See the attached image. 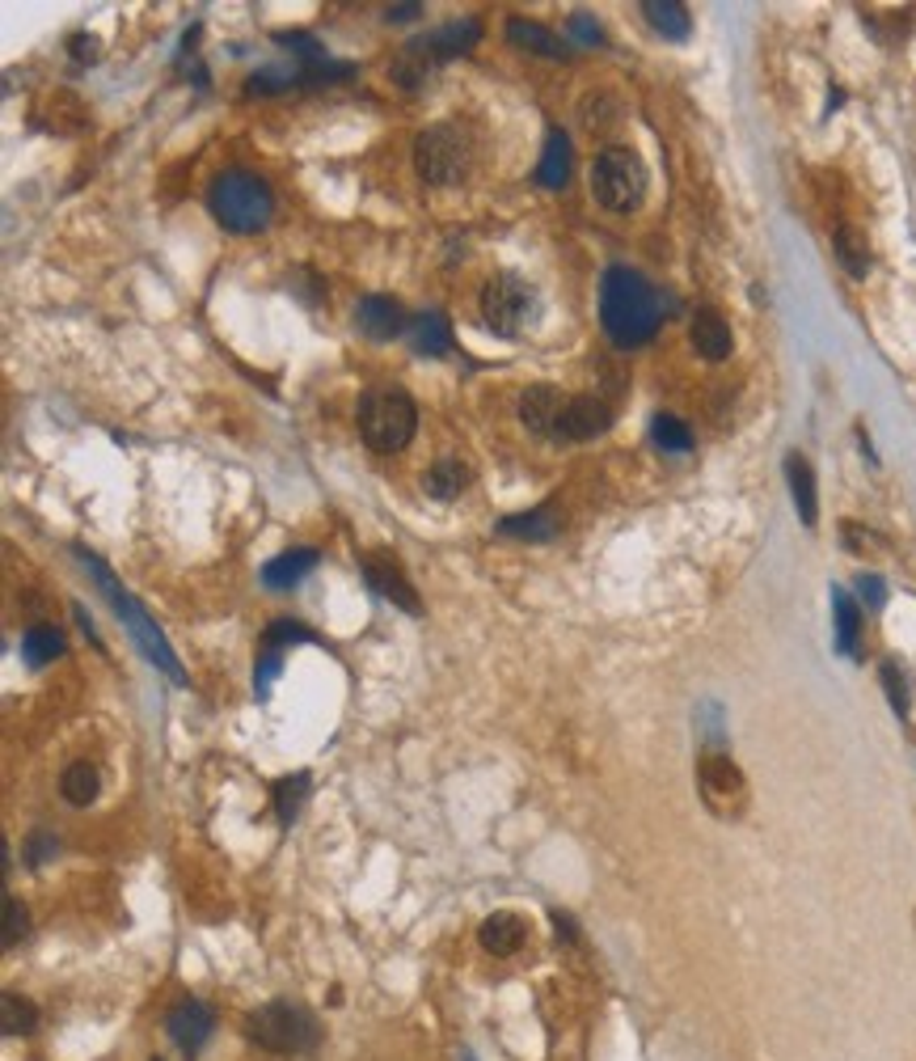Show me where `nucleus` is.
<instances>
[{"label": "nucleus", "mask_w": 916, "mask_h": 1061, "mask_svg": "<svg viewBox=\"0 0 916 1061\" xmlns=\"http://www.w3.org/2000/svg\"><path fill=\"white\" fill-rule=\"evenodd\" d=\"M667 300L630 267H608L600 280V326L617 347H642L659 334Z\"/></svg>", "instance_id": "nucleus-1"}, {"label": "nucleus", "mask_w": 916, "mask_h": 1061, "mask_svg": "<svg viewBox=\"0 0 916 1061\" xmlns=\"http://www.w3.org/2000/svg\"><path fill=\"white\" fill-rule=\"evenodd\" d=\"M76 558H81V567L94 576V583H97V592L110 601V610L119 613L123 617V626H127V635L135 639V647L144 651V660L153 664V669H160V673L169 676V681H178V685H187V669H182V660H178V651L169 647V639L160 635L157 630V622L148 617V610L127 592L123 583L115 579V571L97 558L94 550H85V546H76Z\"/></svg>", "instance_id": "nucleus-2"}, {"label": "nucleus", "mask_w": 916, "mask_h": 1061, "mask_svg": "<svg viewBox=\"0 0 916 1061\" xmlns=\"http://www.w3.org/2000/svg\"><path fill=\"white\" fill-rule=\"evenodd\" d=\"M207 212L228 233H262L275 216V194H271L262 174L224 169L207 187Z\"/></svg>", "instance_id": "nucleus-3"}, {"label": "nucleus", "mask_w": 916, "mask_h": 1061, "mask_svg": "<svg viewBox=\"0 0 916 1061\" xmlns=\"http://www.w3.org/2000/svg\"><path fill=\"white\" fill-rule=\"evenodd\" d=\"M359 432L377 452H402L418 432V406L406 389L372 386L359 398Z\"/></svg>", "instance_id": "nucleus-4"}, {"label": "nucleus", "mask_w": 916, "mask_h": 1061, "mask_svg": "<svg viewBox=\"0 0 916 1061\" xmlns=\"http://www.w3.org/2000/svg\"><path fill=\"white\" fill-rule=\"evenodd\" d=\"M246 1036H250L258 1049H266V1053L292 1058V1053L317 1049L321 1028H317L313 1015L305 1006H296V1002H266V1006H258L250 1019H246Z\"/></svg>", "instance_id": "nucleus-5"}, {"label": "nucleus", "mask_w": 916, "mask_h": 1061, "mask_svg": "<svg viewBox=\"0 0 916 1061\" xmlns=\"http://www.w3.org/2000/svg\"><path fill=\"white\" fill-rule=\"evenodd\" d=\"M592 194L608 212H633L646 194V165L633 149L608 144L592 162Z\"/></svg>", "instance_id": "nucleus-6"}, {"label": "nucleus", "mask_w": 916, "mask_h": 1061, "mask_svg": "<svg viewBox=\"0 0 916 1061\" xmlns=\"http://www.w3.org/2000/svg\"><path fill=\"white\" fill-rule=\"evenodd\" d=\"M697 795L718 821H735L748 807V778L730 762L727 748H701L697 753Z\"/></svg>", "instance_id": "nucleus-7"}, {"label": "nucleus", "mask_w": 916, "mask_h": 1061, "mask_svg": "<svg viewBox=\"0 0 916 1061\" xmlns=\"http://www.w3.org/2000/svg\"><path fill=\"white\" fill-rule=\"evenodd\" d=\"M465 165H469V149H465V140H461L456 128L436 123V128L418 131V140H414V174L427 187H452V182H461Z\"/></svg>", "instance_id": "nucleus-8"}, {"label": "nucleus", "mask_w": 916, "mask_h": 1061, "mask_svg": "<svg viewBox=\"0 0 916 1061\" xmlns=\"http://www.w3.org/2000/svg\"><path fill=\"white\" fill-rule=\"evenodd\" d=\"M477 305H481L486 326L495 334L511 339V334H520V326L528 322V314H533V292H528L524 280H515V275H495V280L481 284Z\"/></svg>", "instance_id": "nucleus-9"}, {"label": "nucleus", "mask_w": 916, "mask_h": 1061, "mask_svg": "<svg viewBox=\"0 0 916 1061\" xmlns=\"http://www.w3.org/2000/svg\"><path fill=\"white\" fill-rule=\"evenodd\" d=\"M364 579L377 588L384 601H393L397 610L406 613H423V601H418V588L411 583V576H406V567L393 558V550H372V554H364Z\"/></svg>", "instance_id": "nucleus-10"}, {"label": "nucleus", "mask_w": 916, "mask_h": 1061, "mask_svg": "<svg viewBox=\"0 0 916 1061\" xmlns=\"http://www.w3.org/2000/svg\"><path fill=\"white\" fill-rule=\"evenodd\" d=\"M608 427H612V406H608L604 398H596V393H579V398H567L562 418H558V427H554V440L579 445V440H596V436H604Z\"/></svg>", "instance_id": "nucleus-11"}, {"label": "nucleus", "mask_w": 916, "mask_h": 1061, "mask_svg": "<svg viewBox=\"0 0 916 1061\" xmlns=\"http://www.w3.org/2000/svg\"><path fill=\"white\" fill-rule=\"evenodd\" d=\"M477 43H481V22H477V17H461V22H448V26H440V31L411 38V47L431 68L448 64V60H456V56H465V51H474Z\"/></svg>", "instance_id": "nucleus-12"}, {"label": "nucleus", "mask_w": 916, "mask_h": 1061, "mask_svg": "<svg viewBox=\"0 0 916 1061\" xmlns=\"http://www.w3.org/2000/svg\"><path fill=\"white\" fill-rule=\"evenodd\" d=\"M165 1031H169V1040H174L187 1058H194V1053L212 1040V1031H216V1011H212L203 998H182V1002L165 1015Z\"/></svg>", "instance_id": "nucleus-13"}, {"label": "nucleus", "mask_w": 916, "mask_h": 1061, "mask_svg": "<svg viewBox=\"0 0 916 1061\" xmlns=\"http://www.w3.org/2000/svg\"><path fill=\"white\" fill-rule=\"evenodd\" d=\"M355 326H359V334L372 339V343H389V339H397L402 330H411L402 300H393V296H364V300L355 305Z\"/></svg>", "instance_id": "nucleus-14"}, {"label": "nucleus", "mask_w": 916, "mask_h": 1061, "mask_svg": "<svg viewBox=\"0 0 916 1061\" xmlns=\"http://www.w3.org/2000/svg\"><path fill=\"white\" fill-rule=\"evenodd\" d=\"M562 406H567L562 389L549 386V381H537V386H528L520 393V423L528 432H537V436H554L558 418H562Z\"/></svg>", "instance_id": "nucleus-15"}, {"label": "nucleus", "mask_w": 916, "mask_h": 1061, "mask_svg": "<svg viewBox=\"0 0 916 1061\" xmlns=\"http://www.w3.org/2000/svg\"><path fill=\"white\" fill-rule=\"evenodd\" d=\"M507 43L528 51V56H540V60H570V38L554 34L549 26L540 22H528V17H507Z\"/></svg>", "instance_id": "nucleus-16"}, {"label": "nucleus", "mask_w": 916, "mask_h": 1061, "mask_svg": "<svg viewBox=\"0 0 916 1061\" xmlns=\"http://www.w3.org/2000/svg\"><path fill=\"white\" fill-rule=\"evenodd\" d=\"M689 343H693V352L701 355V359H710V364L727 359L730 347H735L730 326L718 309H697L693 322H689Z\"/></svg>", "instance_id": "nucleus-17"}, {"label": "nucleus", "mask_w": 916, "mask_h": 1061, "mask_svg": "<svg viewBox=\"0 0 916 1061\" xmlns=\"http://www.w3.org/2000/svg\"><path fill=\"white\" fill-rule=\"evenodd\" d=\"M317 554L313 546H292V550H284V554H275L266 567H262V583L271 588V592H287V588H296L300 579L309 576L317 567Z\"/></svg>", "instance_id": "nucleus-18"}, {"label": "nucleus", "mask_w": 916, "mask_h": 1061, "mask_svg": "<svg viewBox=\"0 0 916 1061\" xmlns=\"http://www.w3.org/2000/svg\"><path fill=\"white\" fill-rule=\"evenodd\" d=\"M786 483H790L794 508L802 516V524L816 529V520H820V495H816V470H811V461L802 452H786Z\"/></svg>", "instance_id": "nucleus-19"}, {"label": "nucleus", "mask_w": 916, "mask_h": 1061, "mask_svg": "<svg viewBox=\"0 0 916 1061\" xmlns=\"http://www.w3.org/2000/svg\"><path fill=\"white\" fill-rule=\"evenodd\" d=\"M452 322L443 318L440 309H427V314H418L411 322V347L414 355H423V359H443V355L452 352Z\"/></svg>", "instance_id": "nucleus-20"}, {"label": "nucleus", "mask_w": 916, "mask_h": 1061, "mask_svg": "<svg viewBox=\"0 0 916 1061\" xmlns=\"http://www.w3.org/2000/svg\"><path fill=\"white\" fill-rule=\"evenodd\" d=\"M537 182L545 191H567L570 182V140L562 128H554L545 135V153L537 165Z\"/></svg>", "instance_id": "nucleus-21"}, {"label": "nucleus", "mask_w": 916, "mask_h": 1061, "mask_svg": "<svg viewBox=\"0 0 916 1061\" xmlns=\"http://www.w3.org/2000/svg\"><path fill=\"white\" fill-rule=\"evenodd\" d=\"M477 939L490 956H515L524 947V922L515 913H490L481 927H477Z\"/></svg>", "instance_id": "nucleus-22"}, {"label": "nucleus", "mask_w": 916, "mask_h": 1061, "mask_svg": "<svg viewBox=\"0 0 916 1061\" xmlns=\"http://www.w3.org/2000/svg\"><path fill=\"white\" fill-rule=\"evenodd\" d=\"M642 17L651 22V31L671 38V43H685L693 34V17L680 0H642Z\"/></svg>", "instance_id": "nucleus-23"}, {"label": "nucleus", "mask_w": 916, "mask_h": 1061, "mask_svg": "<svg viewBox=\"0 0 916 1061\" xmlns=\"http://www.w3.org/2000/svg\"><path fill=\"white\" fill-rule=\"evenodd\" d=\"M832 617H836V647L857 660V651H861V610L849 597V588H832Z\"/></svg>", "instance_id": "nucleus-24"}, {"label": "nucleus", "mask_w": 916, "mask_h": 1061, "mask_svg": "<svg viewBox=\"0 0 916 1061\" xmlns=\"http://www.w3.org/2000/svg\"><path fill=\"white\" fill-rule=\"evenodd\" d=\"M423 486H427L431 499H456V495L469 486V465H465L461 457H440V461L427 470Z\"/></svg>", "instance_id": "nucleus-25"}, {"label": "nucleus", "mask_w": 916, "mask_h": 1061, "mask_svg": "<svg viewBox=\"0 0 916 1061\" xmlns=\"http://www.w3.org/2000/svg\"><path fill=\"white\" fill-rule=\"evenodd\" d=\"M499 533L503 538H524V542H549L558 533V516H554V508H533V512L503 516L499 520Z\"/></svg>", "instance_id": "nucleus-26"}, {"label": "nucleus", "mask_w": 916, "mask_h": 1061, "mask_svg": "<svg viewBox=\"0 0 916 1061\" xmlns=\"http://www.w3.org/2000/svg\"><path fill=\"white\" fill-rule=\"evenodd\" d=\"M832 246H836V262H841L854 280H866V275H870V241H866L861 228L841 225L836 228V237H832Z\"/></svg>", "instance_id": "nucleus-27"}, {"label": "nucleus", "mask_w": 916, "mask_h": 1061, "mask_svg": "<svg viewBox=\"0 0 916 1061\" xmlns=\"http://www.w3.org/2000/svg\"><path fill=\"white\" fill-rule=\"evenodd\" d=\"M22 656H26V664H31V669H47L51 660H60V656H63V635L56 630V626L34 622L31 630L22 635Z\"/></svg>", "instance_id": "nucleus-28"}, {"label": "nucleus", "mask_w": 916, "mask_h": 1061, "mask_svg": "<svg viewBox=\"0 0 916 1061\" xmlns=\"http://www.w3.org/2000/svg\"><path fill=\"white\" fill-rule=\"evenodd\" d=\"M60 791L72 807H90L97 800V770L90 762H72L60 778Z\"/></svg>", "instance_id": "nucleus-29"}, {"label": "nucleus", "mask_w": 916, "mask_h": 1061, "mask_svg": "<svg viewBox=\"0 0 916 1061\" xmlns=\"http://www.w3.org/2000/svg\"><path fill=\"white\" fill-rule=\"evenodd\" d=\"M0 1028L4 1036H31L38 1028V1006L26 1002L22 994H0Z\"/></svg>", "instance_id": "nucleus-30"}, {"label": "nucleus", "mask_w": 916, "mask_h": 1061, "mask_svg": "<svg viewBox=\"0 0 916 1061\" xmlns=\"http://www.w3.org/2000/svg\"><path fill=\"white\" fill-rule=\"evenodd\" d=\"M651 440L659 445L664 452H689L693 449V432H689V423L676 415H655L651 418Z\"/></svg>", "instance_id": "nucleus-31"}, {"label": "nucleus", "mask_w": 916, "mask_h": 1061, "mask_svg": "<svg viewBox=\"0 0 916 1061\" xmlns=\"http://www.w3.org/2000/svg\"><path fill=\"white\" fill-rule=\"evenodd\" d=\"M305 795H309V774H287V778L275 782V812H279L284 825L296 821V812H300V804H305Z\"/></svg>", "instance_id": "nucleus-32"}, {"label": "nucleus", "mask_w": 916, "mask_h": 1061, "mask_svg": "<svg viewBox=\"0 0 916 1061\" xmlns=\"http://www.w3.org/2000/svg\"><path fill=\"white\" fill-rule=\"evenodd\" d=\"M879 676H883V689H887V703H891V710H895L900 719H908V710H913V689H908V676H904V669H900L895 660H883V664H879Z\"/></svg>", "instance_id": "nucleus-33"}, {"label": "nucleus", "mask_w": 916, "mask_h": 1061, "mask_svg": "<svg viewBox=\"0 0 916 1061\" xmlns=\"http://www.w3.org/2000/svg\"><path fill=\"white\" fill-rule=\"evenodd\" d=\"M292 644H317V635L300 622V617H275V622L266 626V635H262V647L284 651V647H292Z\"/></svg>", "instance_id": "nucleus-34"}, {"label": "nucleus", "mask_w": 916, "mask_h": 1061, "mask_svg": "<svg viewBox=\"0 0 916 1061\" xmlns=\"http://www.w3.org/2000/svg\"><path fill=\"white\" fill-rule=\"evenodd\" d=\"M279 669H284V651H275V647H262V656H258V669H253V694H258V698H266V694H271V681L279 676Z\"/></svg>", "instance_id": "nucleus-35"}, {"label": "nucleus", "mask_w": 916, "mask_h": 1061, "mask_svg": "<svg viewBox=\"0 0 916 1061\" xmlns=\"http://www.w3.org/2000/svg\"><path fill=\"white\" fill-rule=\"evenodd\" d=\"M26 931H31V913H26V905L9 897V905H4V947H17V943L26 939Z\"/></svg>", "instance_id": "nucleus-36"}, {"label": "nucleus", "mask_w": 916, "mask_h": 1061, "mask_svg": "<svg viewBox=\"0 0 916 1061\" xmlns=\"http://www.w3.org/2000/svg\"><path fill=\"white\" fill-rule=\"evenodd\" d=\"M567 31H570V43H583V47H604V31L592 22V13H570V22H567Z\"/></svg>", "instance_id": "nucleus-37"}, {"label": "nucleus", "mask_w": 916, "mask_h": 1061, "mask_svg": "<svg viewBox=\"0 0 916 1061\" xmlns=\"http://www.w3.org/2000/svg\"><path fill=\"white\" fill-rule=\"evenodd\" d=\"M857 592H861V601L870 605V610H883L887 601V583L879 576H857Z\"/></svg>", "instance_id": "nucleus-38"}, {"label": "nucleus", "mask_w": 916, "mask_h": 1061, "mask_svg": "<svg viewBox=\"0 0 916 1061\" xmlns=\"http://www.w3.org/2000/svg\"><path fill=\"white\" fill-rule=\"evenodd\" d=\"M68 51H72V60H76V64H94V60H97V38H94V34H72V38H68Z\"/></svg>", "instance_id": "nucleus-39"}, {"label": "nucleus", "mask_w": 916, "mask_h": 1061, "mask_svg": "<svg viewBox=\"0 0 916 1061\" xmlns=\"http://www.w3.org/2000/svg\"><path fill=\"white\" fill-rule=\"evenodd\" d=\"M51 854H56V837L34 834L31 841H26V859H31V868H43Z\"/></svg>", "instance_id": "nucleus-40"}, {"label": "nucleus", "mask_w": 916, "mask_h": 1061, "mask_svg": "<svg viewBox=\"0 0 916 1061\" xmlns=\"http://www.w3.org/2000/svg\"><path fill=\"white\" fill-rule=\"evenodd\" d=\"M418 13H427V4H418V0H411V4H389L384 9V22H414Z\"/></svg>", "instance_id": "nucleus-41"}, {"label": "nucleus", "mask_w": 916, "mask_h": 1061, "mask_svg": "<svg viewBox=\"0 0 916 1061\" xmlns=\"http://www.w3.org/2000/svg\"><path fill=\"white\" fill-rule=\"evenodd\" d=\"M554 931H558V939H567V943H574V939H579V931H574V918H570V913H562V909H554Z\"/></svg>", "instance_id": "nucleus-42"}, {"label": "nucleus", "mask_w": 916, "mask_h": 1061, "mask_svg": "<svg viewBox=\"0 0 916 1061\" xmlns=\"http://www.w3.org/2000/svg\"><path fill=\"white\" fill-rule=\"evenodd\" d=\"M465 1061H474V1058H469V1053H465Z\"/></svg>", "instance_id": "nucleus-43"}, {"label": "nucleus", "mask_w": 916, "mask_h": 1061, "mask_svg": "<svg viewBox=\"0 0 916 1061\" xmlns=\"http://www.w3.org/2000/svg\"><path fill=\"white\" fill-rule=\"evenodd\" d=\"M153 1061H160V1058H153Z\"/></svg>", "instance_id": "nucleus-44"}]
</instances>
